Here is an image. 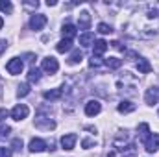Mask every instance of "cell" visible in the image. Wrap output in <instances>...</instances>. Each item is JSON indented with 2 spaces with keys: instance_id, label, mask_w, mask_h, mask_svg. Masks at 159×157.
<instances>
[{
  "instance_id": "34",
  "label": "cell",
  "mask_w": 159,
  "mask_h": 157,
  "mask_svg": "<svg viewBox=\"0 0 159 157\" xmlns=\"http://www.w3.org/2000/svg\"><path fill=\"white\" fill-rule=\"evenodd\" d=\"M2 26H4V20H2V17H0V30H2Z\"/></svg>"
},
{
  "instance_id": "5",
  "label": "cell",
  "mask_w": 159,
  "mask_h": 157,
  "mask_svg": "<svg viewBox=\"0 0 159 157\" xmlns=\"http://www.w3.org/2000/svg\"><path fill=\"white\" fill-rule=\"evenodd\" d=\"M144 150L148 154H154L159 150V133H152L146 141H144Z\"/></svg>"
},
{
  "instance_id": "14",
  "label": "cell",
  "mask_w": 159,
  "mask_h": 157,
  "mask_svg": "<svg viewBox=\"0 0 159 157\" xmlns=\"http://www.w3.org/2000/svg\"><path fill=\"white\" fill-rule=\"evenodd\" d=\"M137 70L143 72V74H148V72H152V65L148 63V59L139 57V59H137Z\"/></svg>"
},
{
  "instance_id": "2",
  "label": "cell",
  "mask_w": 159,
  "mask_h": 157,
  "mask_svg": "<svg viewBox=\"0 0 159 157\" xmlns=\"http://www.w3.org/2000/svg\"><path fill=\"white\" fill-rule=\"evenodd\" d=\"M46 26V17L44 15H41V13H34L32 17H30V28L32 30H35V32H39Z\"/></svg>"
},
{
  "instance_id": "25",
  "label": "cell",
  "mask_w": 159,
  "mask_h": 157,
  "mask_svg": "<svg viewBox=\"0 0 159 157\" xmlns=\"http://www.w3.org/2000/svg\"><path fill=\"white\" fill-rule=\"evenodd\" d=\"M104 65V61L100 59V57H96V56H93L91 59H89V67L91 69H98V67H102Z\"/></svg>"
},
{
  "instance_id": "15",
  "label": "cell",
  "mask_w": 159,
  "mask_h": 157,
  "mask_svg": "<svg viewBox=\"0 0 159 157\" xmlns=\"http://www.w3.org/2000/svg\"><path fill=\"white\" fill-rule=\"evenodd\" d=\"M61 94H63V91L61 89H50V91H44V100H50V102H54V100H59L61 98Z\"/></svg>"
},
{
  "instance_id": "26",
  "label": "cell",
  "mask_w": 159,
  "mask_h": 157,
  "mask_svg": "<svg viewBox=\"0 0 159 157\" xmlns=\"http://www.w3.org/2000/svg\"><path fill=\"white\" fill-rule=\"evenodd\" d=\"M98 32L106 35V34H111V32H113V28H111L109 24H106V22H100V24H98Z\"/></svg>"
},
{
  "instance_id": "23",
  "label": "cell",
  "mask_w": 159,
  "mask_h": 157,
  "mask_svg": "<svg viewBox=\"0 0 159 157\" xmlns=\"http://www.w3.org/2000/svg\"><path fill=\"white\" fill-rule=\"evenodd\" d=\"M139 137H141L143 141H146V139L150 137V128H148V124L143 122V124L139 126Z\"/></svg>"
},
{
  "instance_id": "11",
  "label": "cell",
  "mask_w": 159,
  "mask_h": 157,
  "mask_svg": "<svg viewBox=\"0 0 159 157\" xmlns=\"http://www.w3.org/2000/svg\"><path fill=\"white\" fill-rule=\"evenodd\" d=\"M89 26H91V15L87 11H81L78 17V28L80 30H89Z\"/></svg>"
},
{
  "instance_id": "9",
  "label": "cell",
  "mask_w": 159,
  "mask_h": 157,
  "mask_svg": "<svg viewBox=\"0 0 159 157\" xmlns=\"http://www.w3.org/2000/svg\"><path fill=\"white\" fill-rule=\"evenodd\" d=\"M76 141H78L76 133L63 135V137H61V146H63V150H72V148H74V144H76Z\"/></svg>"
},
{
  "instance_id": "32",
  "label": "cell",
  "mask_w": 159,
  "mask_h": 157,
  "mask_svg": "<svg viewBox=\"0 0 159 157\" xmlns=\"http://www.w3.org/2000/svg\"><path fill=\"white\" fill-rule=\"evenodd\" d=\"M6 48H7V41L0 39V54H2V52H4V50H6Z\"/></svg>"
},
{
  "instance_id": "30",
  "label": "cell",
  "mask_w": 159,
  "mask_h": 157,
  "mask_svg": "<svg viewBox=\"0 0 159 157\" xmlns=\"http://www.w3.org/2000/svg\"><path fill=\"white\" fill-rule=\"evenodd\" d=\"M0 157H11V150L9 148H0Z\"/></svg>"
},
{
  "instance_id": "1",
  "label": "cell",
  "mask_w": 159,
  "mask_h": 157,
  "mask_svg": "<svg viewBox=\"0 0 159 157\" xmlns=\"http://www.w3.org/2000/svg\"><path fill=\"white\" fill-rule=\"evenodd\" d=\"M6 69H7V72H9V74L17 76V74H20V72H22V69H24V63H22V59H20V57H11V59L7 61Z\"/></svg>"
},
{
  "instance_id": "4",
  "label": "cell",
  "mask_w": 159,
  "mask_h": 157,
  "mask_svg": "<svg viewBox=\"0 0 159 157\" xmlns=\"http://www.w3.org/2000/svg\"><path fill=\"white\" fill-rule=\"evenodd\" d=\"M28 115H30V109H28V105H24V104H19V105H15V107L11 109V118H13V120H24Z\"/></svg>"
},
{
  "instance_id": "7",
  "label": "cell",
  "mask_w": 159,
  "mask_h": 157,
  "mask_svg": "<svg viewBox=\"0 0 159 157\" xmlns=\"http://www.w3.org/2000/svg\"><path fill=\"white\" fill-rule=\"evenodd\" d=\"M144 102L148 104V105H154V104H157L159 102V87H150L148 91H146V94H144Z\"/></svg>"
},
{
  "instance_id": "10",
  "label": "cell",
  "mask_w": 159,
  "mask_h": 157,
  "mask_svg": "<svg viewBox=\"0 0 159 157\" xmlns=\"http://www.w3.org/2000/svg\"><path fill=\"white\" fill-rule=\"evenodd\" d=\"M46 148H48V144L43 139H32L30 141V152H34V154H39V152L46 150Z\"/></svg>"
},
{
  "instance_id": "29",
  "label": "cell",
  "mask_w": 159,
  "mask_h": 157,
  "mask_svg": "<svg viewBox=\"0 0 159 157\" xmlns=\"http://www.w3.org/2000/svg\"><path fill=\"white\" fill-rule=\"evenodd\" d=\"M94 144H96V141H94V139H85V141L81 142V146H83V148H91V146H94Z\"/></svg>"
},
{
  "instance_id": "19",
  "label": "cell",
  "mask_w": 159,
  "mask_h": 157,
  "mask_svg": "<svg viewBox=\"0 0 159 157\" xmlns=\"http://www.w3.org/2000/svg\"><path fill=\"white\" fill-rule=\"evenodd\" d=\"M39 79H41V70L35 69V67H32L30 72H28V81H30V83H37Z\"/></svg>"
},
{
  "instance_id": "6",
  "label": "cell",
  "mask_w": 159,
  "mask_h": 157,
  "mask_svg": "<svg viewBox=\"0 0 159 157\" xmlns=\"http://www.w3.org/2000/svg\"><path fill=\"white\" fill-rule=\"evenodd\" d=\"M102 111V104L98 102V100H89L87 104H85V115L87 117H94V115H98Z\"/></svg>"
},
{
  "instance_id": "18",
  "label": "cell",
  "mask_w": 159,
  "mask_h": 157,
  "mask_svg": "<svg viewBox=\"0 0 159 157\" xmlns=\"http://www.w3.org/2000/svg\"><path fill=\"white\" fill-rule=\"evenodd\" d=\"M131 111H135V104H131L128 100L119 104V113H131Z\"/></svg>"
},
{
  "instance_id": "20",
  "label": "cell",
  "mask_w": 159,
  "mask_h": 157,
  "mask_svg": "<svg viewBox=\"0 0 159 157\" xmlns=\"http://www.w3.org/2000/svg\"><path fill=\"white\" fill-rule=\"evenodd\" d=\"M104 65L115 70V69H119L120 65H122V59H119V57H107V59L104 61Z\"/></svg>"
},
{
  "instance_id": "16",
  "label": "cell",
  "mask_w": 159,
  "mask_h": 157,
  "mask_svg": "<svg viewBox=\"0 0 159 157\" xmlns=\"http://www.w3.org/2000/svg\"><path fill=\"white\" fill-rule=\"evenodd\" d=\"M80 44H83V46H91V44H94V34H91V32L81 34V35H80Z\"/></svg>"
},
{
  "instance_id": "33",
  "label": "cell",
  "mask_w": 159,
  "mask_h": 157,
  "mask_svg": "<svg viewBox=\"0 0 159 157\" xmlns=\"http://www.w3.org/2000/svg\"><path fill=\"white\" fill-rule=\"evenodd\" d=\"M6 117H7V109H0V122H4Z\"/></svg>"
},
{
  "instance_id": "13",
  "label": "cell",
  "mask_w": 159,
  "mask_h": 157,
  "mask_svg": "<svg viewBox=\"0 0 159 157\" xmlns=\"http://www.w3.org/2000/svg\"><path fill=\"white\" fill-rule=\"evenodd\" d=\"M61 34H63V37H65V39L72 41V37L76 35V26H74V24H70V22H67V24H63Z\"/></svg>"
},
{
  "instance_id": "12",
  "label": "cell",
  "mask_w": 159,
  "mask_h": 157,
  "mask_svg": "<svg viewBox=\"0 0 159 157\" xmlns=\"http://www.w3.org/2000/svg\"><path fill=\"white\" fill-rule=\"evenodd\" d=\"M107 50V43L104 39H98V41H94V48H93V56H96V57H100L104 52Z\"/></svg>"
},
{
  "instance_id": "28",
  "label": "cell",
  "mask_w": 159,
  "mask_h": 157,
  "mask_svg": "<svg viewBox=\"0 0 159 157\" xmlns=\"http://www.w3.org/2000/svg\"><path fill=\"white\" fill-rule=\"evenodd\" d=\"M9 133H11V128H9V126H0V139L7 137Z\"/></svg>"
},
{
  "instance_id": "3",
  "label": "cell",
  "mask_w": 159,
  "mask_h": 157,
  "mask_svg": "<svg viewBox=\"0 0 159 157\" xmlns=\"http://www.w3.org/2000/svg\"><path fill=\"white\" fill-rule=\"evenodd\" d=\"M41 67H43V70L48 72V74H56V72L59 70V63H57L56 57H44Z\"/></svg>"
},
{
  "instance_id": "24",
  "label": "cell",
  "mask_w": 159,
  "mask_h": 157,
  "mask_svg": "<svg viewBox=\"0 0 159 157\" xmlns=\"http://www.w3.org/2000/svg\"><path fill=\"white\" fill-rule=\"evenodd\" d=\"M0 11L11 13V11H13V4H11L9 0H0Z\"/></svg>"
},
{
  "instance_id": "22",
  "label": "cell",
  "mask_w": 159,
  "mask_h": 157,
  "mask_svg": "<svg viewBox=\"0 0 159 157\" xmlns=\"http://www.w3.org/2000/svg\"><path fill=\"white\" fill-rule=\"evenodd\" d=\"M81 59H83V54H81V50H74V52L70 54V57H69V63H70V65H78Z\"/></svg>"
},
{
  "instance_id": "21",
  "label": "cell",
  "mask_w": 159,
  "mask_h": 157,
  "mask_svg": "<svg viewBox=\"0 0 159 157\" xmlns=\"http://www.w3.org/2000/svg\"><path fill=\"white\" fill-rule=\"evenodd\" d=\"M30 94V85L28 83H20L19 87H17V96L19 98H24V96H28Z\"/></svg>"
},
{
  "instance_id": "8",
  "label": "cell",
  "mask_w": 159,
  "mask_h": 157,
  "mask_svg": "<svg viewBox=\"0 0 159 157\" xmlns=\"http://www.w3.org/2000/svg\"><path fill=\"white\" fill-rule=\"evenodd\" d=\"M35 128L50 131V129H54V128H56V122H54V120H50V118H46V117H39V118H35Z\"/></svg>"
},
{
  "instance_id": "17",
  "label": "cell",
  "mask_w": 159,
  "mask_h": 157,
  "mask_svg": "<svg viewBox=\"0 0 159 157\" xmlns=\"http://www.w3.org/2000/svg\"><path fill=\"white\" fill-rule=\"evenodd\" d=\"M70 48H72V41H70V39H63V41H59V43L56 44V50H57V52H61V54L69 52Z\"/></svg>"
},
{
  "instance_id": "27",
  "label": "cell",
  "mask_w": 159,
  "mask_h": 157,
  "mask_svg": "<svg viewBox=\"0 0 159 157\" xmlns=\"http://www.w3.org/2000/svg\"><path fill=\"white\" fill-rule=\"evenodd\" d=\"M11 146H13V150H15V152H20V150H22V139H13Z\"/></svg>"
},
{
  "instance_id": "31",
  "label": "cell",
  "mask_w": 159,
  "mask_h": 157,
  "mask_svg": "<svg viewBox=\"0 0 159 157\" xmlns=\"http://www.w3.org/2000/svg\"><path fill=\"white\" fill-rule=\"evenodd\" d=\"M111 46H113V48H117V50H120V52H124V46H122V43H120V41H113V43H111Z\"/></svg>"
}]
</instances>
